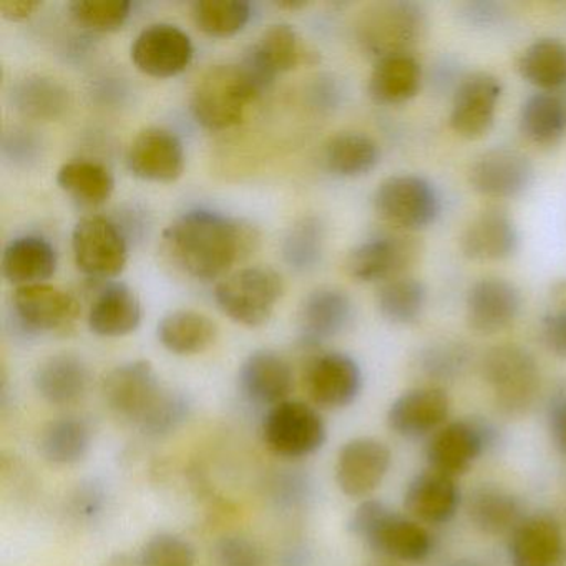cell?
Wrapping results in <instances>:
<instances>
[{
	"mask_svg": "<svg viewBox=\"0 0 566 566\" xmlns=\"http://www.w3.org/2000/svg\"><path fill=\"white\" fill-rule=\"evenodd\" d=\"M253 227L211 210L185 211L164 231L168 256L197 280H214L247 258L256 244Z\"/></svg>",
	"mask_w": 566,
	"mask_h": 566,
	"instance_id": "1",
	"label": "cell"
},
{
	"mask_svg": "<svg viewBox=\"0 0 566 566\" xmlns=\"http://www.w3.org/2000/svg\"><path fill=\"white\" fill-rule=\"evenodd\" d=\"M349 530L377 555L399 562H422L432 552V536L419 522L379 500L360 503L350 516Z\"/></svg>",
	"mask_w": 566,
	"mask_h": 566,
	"instance_id": "2",
	"label": "cell"
},
{
	"mask_svg": "<svg viewBox=\"0 0 566 566\" xmlns=\"http://www.w3.org/2000/svg\"><path fill=\"white\" fill-rule=\"evenodd\" d=\"M427 15L419 4L406 0H389L369 6L357 15L356 39L370 57L409 54L423 38Z\"/></svg>",
	"mask_w": 566,
	"mask_h": 566,
	"instance_id": "3",
	"label": "cell"
},
{
	"mask_svg": "<svg viewBox=\"0 0 566 566\" xmlns=\"http://www.w3.org/2000/svg\"><path fill=\"white\" fill-rule=\"evenodd\" d=\"M261 95L241 64L208 69L195 85L191 112L198 124L210 130H224L243 120L248 105Z\"/></svg>",
	"mask_w": 566,
	"mask_h": 566,
	"instance_id": "4",
	"label": "cell"
},
{
	"mask_svg": "<svg viewBox=\"0 0 566 566\" xmlns=\"http://www.w3.org/2000/svg\"><path fill=\"white\" fill-rule=\"evenodd\" d=\"M482 376L492 389L496 406L509 416L526 412L538 396V364L528 350L516 344H502L486 350Z\"/></svg>",
	"mask_w": 566,
	"mask_h": 566,
	"instance_id": "5",
	"label": "cell"
},
{
	"mask_svg": "<svg viewBox=\"0 0 566 566\" xmlns=\"http://www.w3.org/2000/svg\"><path fill=\"white\" fill-rule=\"evenodd\" d=\"M283 277L264 266L243 268L214 287V301L234 323L258 327L266 323L283 296Z\"/></svg>",
	"mask_w": 566,
	"mask_h": 566,
	"instance_id": "6",
	"label": "cell"
},
{
	"mask_svg": "<svg viewBox=\"0 0 566 566\" xmlns=\"http://www.w3.org/2000/svg\"><path fill=\"white\" fill-rule=\"evenodd\" d=\"M264 446L281 459H304L326 442L327 429L316 407L284 400L268 409L261 423Z\"/></svg>",
	"mask_w": 566,
	"mask_h": 566,
	"instance_id": "7",
	"label": "cell"
},
{
	"mask_svg": "<svg viewBox=\"0 0 566 566\" xmlns=\"http://www.w3.org/2000/svg\"><path fill=\"white\" fill-rule=\"evenodd\" d=\"M102 394L115 416L142 430L164 402L168 389L161 386L148 360H132L107 374Z\"/></svg>",
	"mask_w": 566,
	"mask_h": 566,
	"instance_id": "8",
	"label": "cell"
},
{
	"mask_svg": "<svg viewBox=\"0 0 566 566\" xmlns=\"http://www.w3.org/2000/svg\"><path fill=\"white\" fill-rule=\"evenodd\" d=\"M376 213L399 231L429 227L440 214V197L436 187L417 175L387 178L374 193Z\"/></svg>",
	"mask_w": 566,
	"mask_h": 566,
	"instance_id": "9",
	"label": "cell"
},
{
	"mask_svg": "<svg viewBox=\"0 0 566 566\" xmlns=\"http://www.w3.org/2000/svg\"><path fill=\"white\" fill-rule=\"evenodd\" d=\"M319 59V54L301 39L296 29L290 24H273L261 32L240 64L258 91L263 92L281 72L291 71L297 65L317 64Z\"/></svg>",
	"mask_w": 566,
	"mask_h": 566,
	"instance_id": "10",
	"label": "cell"
},
{
	"mask_svg": "<svg viewBox=\"0 0 566 566\" xmlns=\"http://www.w3.org/2000/svg\"><path fill=\"white\" fill-rule=\"evenodd\" d=\"M72 248L78 270L95 280L117 276L127 264V238L111 218L91 214L72 231Z\"/></svg>",
	"mask_w": 566,
	"mask_h": 566,
	"instance_id": "11",
	"label": "cell"
},
{
	"mask_svg": "<svg viewBox=\"0 0 566 566\" xmlns=\"http://www.w3.org/2000/svg\"><path fill=\"white\" fill-rule=\"evenodd\" d=\"M420 253V241L407 231L377 234L349 251L346 271L350 277L363 283H386L413 266Z\"/></svg>",
	"mask_w": 566,
	"mask_h": 566,
	"instance_id": "12",
	"label": "cell"
},
{
	"mask_svg": "<svg viewBox=\"0 0 566 566\" xmlns=\"http://www.w3.org/2000/svg\"><path fill=\"white\" fill-rule=\"evenodd\" d=\"M304 389L319 409L337 410L350 406L363 387L359 364L343 353L313 357L304 369Z\"/></svg>",
	"mask_w": 566,
	"mask_h": 566,
	"instance_id": "13",
	"label": "cell"
},
{
	"mask_svg": "<svg viewBox=\"0 0 566 566\" xmlns=\"http://www.w3.org/2000/svg\"><path fill=\"white\" fill-rule=\"evenodd\" d=\"M493 429L476 420H455L440 427L427 446L429 469L453 476L462 475L485 452Z\"/></svg>",
	"mask_w": 566,
	"mask_h": 566,
	"instance_id": "14",
	"label": "cell"
},
{
	"mask_svg": "<svg viewBox=\"0 0 566 566\" xmlns=\"http://www.w3.org/2000/svg\"><path fill=\"white\" fill-rule=\"evenodd\" d=\"M195 49L190 35L170 22L142 29L132 44V61L151 77H174L190 65Z\"/></svg>",
	"mask_w": 566,
	"mask_h": 566,
	"instance_id": "15",
	"label": "cell"
},
{
	"mask_svg": "<svg viewBox=\"0 0 566 566\" xmlns=\"http://www.w3.org/2000/svg\"><path fill=\"white\" fill-rule=\"evenodd\" d=\"M502 92V82L489 72H475L463 78L453 95L450 128L467 140L489 134Z\"/></svg>",
	"mask_w": 566,
	"mask_h": 566,
	"instance_id": "16",
	"label": "cell"
},
{
	"mask_svg": "<svg viewBox=\"0 0 566 566\" xmlns=\"http://www.w3.org/2000/svg\"><path fill=\"white\" fill-rule=\"evenodd\" d=\"M389 447L373 437L344 443L336 463V482L344 495L363 499L386 479L390 469Z\"/></svg>",
	"mask_w": 566,
	"mask_h": 566,
	"instance_id": "17",
	"label": "cell"
},
{
	"mask_svg": "<svg viewBox=\"0 0 566 566\" xmlns=\"http://www.w3.org/2000/svg\"><path fill=\"white\" fill-rule=\"evenodd\" d=\"M12 303L15 317L29 333L67 329L81 314L75 296L48 283L18 287Z\"/></svg>",
	"mask_w": 566,
	"mask_h": 566,
	"instance_id": "18",
	"label": "cell"
},
{
	"mask_svg": "<svg viewBox=\"0 0 566 566\" xmlns=\"http://www.w3.org/2000/svg\"><path fill=\"white\" fill-rule=\"evenodd\" d=\"M533 165L525 155L495 148L476 158L470 168V185L476 193L495 200L520 197L533 181Z\"/></svg>",
	"mask_w": 566,
	"mask_h": 566,
	"instance_id": "19",
	"label": "cell"
},
{
	"mask_svg": "<svg viewBox=\"0 0 566 566\" xmlns=\"http://www.w3.org/2000/svg\"><path fill=\"white\" fill-rule=\"evenodd\" d=\"M127 165L144 180H177L185 168L184 144L168 128H144L128 147Z\"/></svg>",
	"mask_w": 566,
	"mask_h": 566,
	"instance_id": "20",
	"label": "cell"
},
{
	"mask_svg": "<svg viewBox=\"0 0 566 566\" xmlns=\"http://www.w3.org/2000/svg\"><path fill=\"white\" fill-rule=\"evenodd\" d=\"M522 310V294L515 284L500 277H485L470 287L467 323L475 333L492 336L509 329Z\"/></svg>",
	"mask_w": 566,
	"mask_h": 566,
	"instance_id": "21",
	"label": "cell"
},
{
	"mask_svg": "<svg viewBox=\"0 0 566 566\" xmlns=\"http://www.w3.org/2000/svg\"><path fill=\"white\" fill-rule=\"evenodd\" d=\"M238 384L248 402L271 409L287 400L293 389V369L274 350H254L241 364Z\"/></svg>",
	"mask_w": 566,
	"mask_h": 566,
	"instance_id": "22",
	"label": "cell"
},
{
	"mask_svg": "<svg viewBox=\"0 0 566 566\" xmlns=\"http://www.w3.org/2000/svg\"><path fill=\"white\" fill-rule=\"evenodd\" d=\"M450 400L446 390L422 387L409 390L394 400L387 423L397 436L419 439L440 429L449 417Z\"/></svg>",
	"mask_w": 566,
	"mask_h": 566,
	"instance_id": "23",
	"label": "cell"
},
{
	"mask_svg": "<svg viewBox=\"0 0 566 566\" xmlns=\"http://www.w3.org/2000/svg\"><path fill=\"white\" fill-rule=\"evenodd\" d=\"M512 566H559L565 556L562 528L548 515L523 518L509 543Z\"/></svg>",
	"mask_w": 566,
	"mask_h": 566,
	"instance_id": "24",
	"label": "cell"
},
{
	"mask_svg": "<svg viewBox=\"0 0 566 566\" xmlns=\"http://www.w3.org/2000/svg\"><path fill=\"white\" fill-rule=\"evenodd\" d=\"M460 505L455 479L437 470H426L413 476L403 495V506L417 522L440 525L450 522Z\"/></svg>",
	"mask_w": 566,
	"mask_h": 566,
	"instance_id": "25",
	"label": "cell"
},
{
	"mask_svg": "<svg viewBox=\"0 0 566 566\" xmlns=\"http://www.w3.org/2000/svg\"><path fill=\"white\" fill-rule=\"evenodd\" d=\"M353 319V301L339 287H317L307 294L300 311L304 343L316 344L343 333Z\"/></svg>",
	"mask_w": 566,
	"mask_h": 566,
	"instance_id": "26",
	"label": "cell"
},
{
	"mask_svg": "<svg viewBox=\"0 0 566 566\" xmlns=\"http://www.w3.org/2000/svg\"><path fill=\"white\" fill-rule=\"evenodd\" d=\"M518 230L502 210H486L473 218L460 238L463 256L473 261H502L515 254Z\"/></svg>",
	"mask_w": 566,
	"mask_h": 566,
	"instance_id": "27",
	"label": "cell"
},
{
	"mask_svg": "<svg viewBox=\"0 0 566 566\" xmlns=\"http://www.w3.org/2000/svg\"><path fill=\"white\" fill-rule=\"evenodd\" d=\"M87 364L71 353L55 354L39 364L34 374V386L39 396L51 406H72L85 396L88 389Z\"/></svg>",
	"mask_w": 566,
	"mask_h": 566,
	"instance_id": "28",
	"label": "cell"
},
{
	"mask_svg": "<svg viewBox=\"0 0 566 566\" xmlns=\"http://www.w3.org/2000/svg\"><path fill=\"white\" fill-rule=\"evenodd\" d=\"M57 268V253L51 241L38 234H24L6 244L2 274L9 283L21 286L45 283Z\"/></svg>",
	"mask_w": 566,
	"mask_h": 566,
	"instance_id": "29",
	"label": "cell"
},
{
	"mask_svg": "<svg viewBox=\"0 0 566 566\" xmlns=\"http://www.w3.org/2000/svg\"><path fill=\"white\" fill-rule=\"evenodd\" d=\"M140 321V301L124 283L102 287L88 311V327L102 337L127 336L137 329Z\"/></svg>",
	"mask_w": 566,
	"mask_h": 566,
	"instance_id": "30",
	"label": "cell"
},
{
	"mask_svg": "<svg viewBox=\"0 0 566 566\" xmlns=\"http://www.w3.org/2000/svg\"><path fill=\"white\" fill-rule=\"evenodd\" d=\"M422 84V67L410 54L380 59L369 77V95L382 105H399L416 97Z\"/></svg>",
	"mask_w": 566,
	"mask_h": 566,
	"instance_id": "31",
	"label": "cell"
},
{
	"mask_svg": "<svg viewBox=\"0 0 566 566\" xmlns=\"http://www.w3.org/2000/svg\"><path fill=\"white\" fill-rule=\"evenodd\" d=\"M161 346L178 356L203 353L217 340V324L197 311L178 310L168 313L158 323Z\"/></svg>",
	"mask_w": 566,
	"mask_h": 566,
	"instance_id": "32",
	"label": "cell"
},
{
	"mask_svg": "<svg viewBox=\"0 0 566 566\" xmlns=\"http://www.w3.org/2000/svg\"><path fill=\"white\" fill-rule=\"evenodd\" d=\"M467 512L473 526L486 535L512 533L525 518L520 500L506 490L492 485L473 490Z\"/></svg>",
	"mask_w": 566,
	"mask_h": 566,
	"instance_id": "33",
	"label": "cell"
},
{
	"mask_svg": "<svg viewBox=\"0 0 566 566\" xmlns=\"http://www.w3.org/2000/svg\"><path fill=\"white\" fill-rule=\"evenodd\" d=\"M520 130L533 144H556L566 134V102L553 92H538L523 102Z\"/></svg>",
	"mask_w": 566,
	"mask_h": 566,
	"instance_id": "34",
	"label": "cell"
},
{
	"mask_svg": "<svg viewBox=\"0 0 566 566\" xmlns=\"http://www.w3.org/2000/svg\"><path fill=\"white\" fill-rule=\"evenodd\" d=\"M379 145L366 134L340 132L327 140L324 161L339 177H360L379 164Z\"/></svg>",
	"mask_w": 566,
	"mask_h": 566,
	"instance_id": "35",
	"label": "cell"
},
{
	"mask_svg": "<svg viewBox=\"0 0 566 566\" xmlns=\"http://www.w3.org/2000/svg\"><path fill=\"white\" fill-rule=\"evenodd\" d=\"M518 72L523 81L543 92L566 85V44L558 39H539L520 55Z\"/></svg>",
	"mask_w": 566,
	"mask_h": 566,
	"instance_id": "36",
	"label": "cell"
},
{
	"mask_svg": "<svg viewBox=\"0 0 566 566\" xmlns=\"http://www.w3.org/2000/svg\"><path fill=\"white\" fill-rule=\"evenodd\" d=\"M92 430L78 417H62L52 420L41 433V453L54 465H74L88 453Z\"/></svg>",
	"mask_w": 566,
	"mask_h": 566,
	"instance_id": "37",
	"label": "cell"
},
{
	"mask_svg": "<svg viewBox=\"0 0 566 566\" xmlns=\"http://www.w3.org/2000/svg\"><path fill=\"white\" fill-rule=\"evenodd\" d=\"M57 184L82 203L101 205L114 193L115 178L104 165L77 158L59 168Z\"/></svg>",
	"mask_w": 566,
	"mask_h": 566,
	"instance_id": "38",
	"label": "cell"
},
{
	"mask_svg": "<svg viewBox=\"0 0 566 566\" xmlns=\"http://www.w3.org/2000/svg\"><path fill=\"white\" fill-rule=\"evenodd\" d=\"M12 101L28 117L51 120L61 117L69 107V92L55 78L31 75L15 84Z\"/></svg>",
	"mask_w": 566,
	"mask_h": 566,
	"instance_id": "39",
	"label": "cell"
},
{
	"mask_svg": "<svg viewBox=\"0 0 566 566\" xmlns=\"http://www.w3.org/2000/svg\"><path fill=\"white\" fill-rule=\"evenodd\" d=\"M427 303V290L409 276L386 281L377 291V307L394 324H412L419 319Z\"/></svg>",
	"mask_w": 566,
	"mask_h": 566,
	"instance_id": "40",
	"label": "cell"
},
{
	"mask_svg": "<svg viewBox=\"0 0 566 566\" xmlns=\"http://www.w3.org/2000/svg\"><path fill=\"white\" fill-rule=\"evenodd\" d=\"M251 18L247 0H198L193 4L195 24L213 38L237 34Z\"/></svg>",
	"mask_w": 566,
	"mask_h": 566,
	"instance_id": "41",
	"label": "cell"
},
{
	"mask_svg": "<svg viewBox=\"0 0 566 566\" xmlns=\"http://www.w3.org/2000/svg\"><path fill=\"white\" fill-rule=\"evenodd\" d=\"M323 243V224L316 218H304L291 228L290 234L284 240V260L294 270H311L321 260Z\"/></svg>",
	"mask_w": 566,
	"mask_h": 566,
	"instance_id": "42",
	"label": "cell"
},
{
	"mask_svg": "<svg viewBox=\"0 0 566 566\" xmlns=\"http://www.w3.org/2000/svg\"><path fill=\"white\" fill-rule=\"evenodd\" d=\"M69 9L78 24L92 31L107 32L124 25L132 4L128 0H75Z\"/></svg>",
	"mask_w": 566,
	"mask_h": 566,
	"instance_id": "43",
	"label": "cell"
},
{
	"mask_svg": "<svg viewBox=\"0 0 566 566\" xmlns=\"http://www.w3.org/2000/svg\"><path fill=\"white\" fill-rule=\"evenodd\" d=\"M197 552L184 536L158 533L151 536L137 558V566H195Z\"/></svg>",
	"mask_w": 566,
	"mask_h": 566,
	"instance_id": "44",
	"label": "cell"
},
{
	"mask_svg": "<svg viewBox=\"0 0 566 566\" xmlns=\"http://www.w3.org/2000/svg\"><path fill=\"white\" fill-rule=\"evenodd\" d=\"M213 555L217 566H264L263 549L247 536H224L214 546Z\"/></svg>",
	"mask_w": 566,
	"mask_h": 566,
	"instance_id": "45",
	"label": "cell"
},
{
	"mask_svg": "<svg viewBox=\"0 0 566 566\" xmlns=\"http://www.w3.org/2000/svg\"><path fill=\"white\" fill-rule=\"evenodd\" d=\"M555 307L542 323V340L549 353L566 357V284L556 290Z\"/></svg>",
	"mask_w": 566,
	"mask_h": 566,
	"instance_id": "46",
	"label": "cell"
},
{
	"mask_svg": "<svg viewBox=\"0 0 566 566\" xmlns=\"http://www.w3.org/2000/svg\"><path fill=\"white\" fill-rule=\"evenodd\" d=\"M463 360H465V354L459 346L446 344V346L427 350L423 356V367L430 376L449 377L462 367Z\"/></svg>",
	"mask_w": 566,
	"mask_h": 566,
	"instance_id": "47",
	"label": "cell"
},
{
	"mask_svg": "<svg viewBox=\"0 0 566 566\" xmlns=\"http://www.w3.org/2000/svg\"><path fill=\"white\" fill-rule=\"evenodd\" d=\"M548 429L556 449L566 455V394H559L549 403Z\"/></svg>",
	"mask_w": 566,
	"mask_h": 566,
	"instance_id": "48",
	"label": "cell"
},
{
	"mask_svg": "<svg viewBox=\"0 0 566 566\" xmlns=\"http://www.w3.org/2000/svg\"><path fill=\"white\" fill-rule=\"evenodd\" d=\"M39 8H41V2L38 0H2L0 2V12L11 21H24V19L31 18Z\"/></svg>",
	"mask_w": 566,
	"mask_h": 566,
	"instance_id": "49",
	"label": "cell"
},
{
	"mask_svg": "<svg viewBox=\"0 0 566 566\" xmlns=\"http://www.w3.org/2000/svg\"><path fill=\"white\" fill-rule=\"evenodd\" d=\"M499 12L500 9L495 4H472L467 9V18L472 22H479V24H489Z\"/></svg>",
	"mask_w": 566,
	"mask_h": 566,
	"instance_id": "50",
	"label": "cell"
},
{
	"mask_svg": "<svg viewBox=\"0 0 566 566\" xmlns=\"http://www.w3.org/2000/svg\"><path fill=\"white\" fill-rule=\"evenodd\" d=\"M280 8H287V9H297V8H304L306 6V2H281Z\"/></svg>",
	"mask_w": 566,
	"mask_h": 566,
	"instance_id": "51",
	"label": "cell"
},
{
	"mask_svg": "<svg viewBox=\"0 0 566 566\" xmlns=\"http://www.w3.org/2000/svg\"><path fill=\"white\" fill-rule=\"evenodd\" d=\"M455 566H480V565H475V563H457Z\"/></svg>",
	"mask_w": 566,
	"mask_h": 566,
	"instance_id": "52",
	"label": "cell"
},
{
	"mask_svg": "<svg viewBox=\"0 0 566 566\" xmlns=\"http://www.w3.org/2000/svg\"><path fill=\"white\" fill-rule=\"evenodd\" d=\"M376 566H394V565H376Z\"/></svg>",
	"mask_w": 566,
	"mask_h": 566,
	"instance_id": "53",
	"label": "cell"
}]
</instances>
